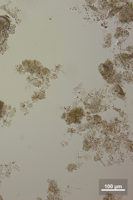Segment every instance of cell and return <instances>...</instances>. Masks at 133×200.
<instances>
[{
	"label": "cell",
	"instance_id": "1",
	"mask_svg": "<svg viewBox=\"0 0 133 200\" xmlns=\"http://www.w3.org/2000/svg\"><path fill=\"white\" fill-rule=\"evenodd\" d=\"M10 22L6 17L0 16V33L8 32L10 27Z\"/></svg>",
	"mask_w": 133,
	"mask_h": 200
},
{
	"label": "cell",
	"instance_id": "2",
	"mask_svg": "<svg viewBox=\"0 0 133 200\" xmlns=\"http://www.w3.org/2000/svg\"><path fill=\"white\" fill-rule=\"evenodd\" d=\"M9 35L8 32L0 33V46L5 43Z\"/></svg>",
	"mask_w": 133,
	"mask_h": 200
},
{
	"label": "cell",
	"instance_id": "3",
	"mask_svg": "<svg viewBox=\"0 0 133 200\" xmlns=\"http://www.w3.org/2000/svg\"><path fill=\"white\" fill-rule=\"evenodd\" d=\"M3 105V103L0 101V120L2 116Z\"/></svg>",
	"mask_w": 133,
	"mask_h": 200
}]
</instances>
